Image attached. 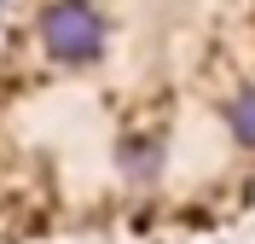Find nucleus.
Segmentation results:
<instances>
[{
	"label": "nucleus",
	"instance_id": "nucleus-1",
	"mask_svg": "<svg viewBox=\"0 0 255 244\" xmlns=\"http://www.w3.org/2000/svg\"><path fill=\"white\" fill-rule=\"evenodd\" d=\"M41 41L58 64H93L105 52V17L87 0H52L41 12Z\"/></svg>",
	"mask_w": 255,
	"mask_h": 244
},
{
	"label": "nucleus",
	"instance_id": "nucleus-2",
	"mask_svg": "<svg viewBox=\"0 0 255 244\" xmlns=\"http://www.w3.org/2000/svg\"><path fill=\"white\" fill-rule=\"evenodd\" d=\"M122 163H128V175H157V140H128Z\"/></svg>",
	"mask_w": 255,
	"mask_h": 244
},
{
	"label": "nucleus",
	"instance_id": "nucleus-3",
	"mask_svg": "<svg viewBox=\"0 0 255 244\" xmlns=\"http://www.w3.org/2000/svg\"><path fill=\"white\" fill-rule=\"evenodd\" d=\"M232 134H238L244 146H255V87L238 93V105H232Z\"/></svg>",
	"mask_w": 255,
	"mask_h": 244
}]
</instances>
